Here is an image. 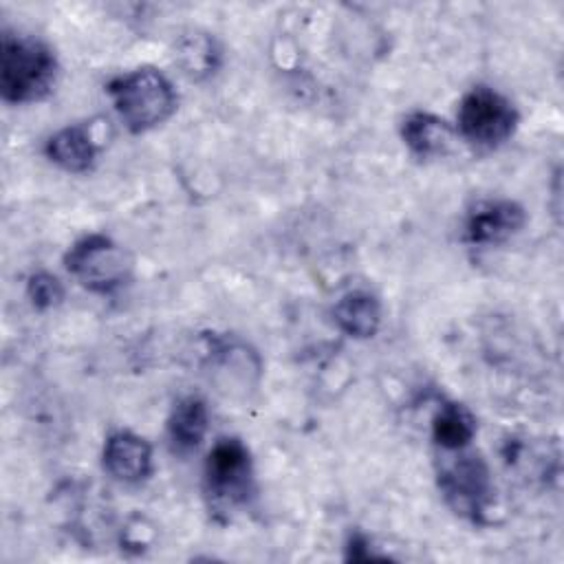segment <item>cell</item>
I'll list each match as a JSON object with an SVG mask.
<instances>
[{
    "label": "cell",
    "mask_w": 564,
    "mask_h": 564,
    "mask_svg": "<svg viewBox=\"0 0 564 564\" xmlns=\"http://www.w3.org/2000/svg\"><path fill=\"white\" fill-rule=\"evenodd\" d=\"M59 75L55 51L40 37L2 31L0 35V95L7 104L44 99Z\"/></svg>",
    "instance_id": "1"
},
{
    "label": "cell",
    "mask_w": 564,
    "mask_h": 564,
    "mask_svg": "<svg viewBox=\"0 0 564 564\" xmlns=\"http://www.w3.org/2000/svg\"><path fill=\"white\" fill-rule=\"evenodd\" d=\"M106 93L117 117L134 134L165 123L178 104V95L167 75L152 66H141L112 77L106 84Z\"/></svg>",
    "instance_id": "2"
},
{
    "label": "cell",
    "mask_w": 564,
    "mask_h": 564,
    "mask_svg": "<svg viewBox=\"0 0 564 564\" xmlns=\"http://www.w3.org/2000/svg\"><path fill=\"white\" fill-rule=\"evenodd\" d=\"M203 489L216 513L249 505L256 491L253 458L240 438L225 436L212 445L203 465Z\"/></svg>",
    "instance_id": "3"
},
{
    "label": "cell",
    "mask_w": 564,
    "mask_h": 564,
    "mask_svg": "<svg viewBox=\"0 0 564 564\" xmlns=\"http://www.w3.org/2000/svg\"><path fill=\"white\" fill-rule=\"evenodd\" d=\"M66 271L88 291L110 295L132 278V256L106 234H86L64 253Z\"/></svg>",
    "instance_id": "4"
},
{
    "label": "cell",
    "mask_w": 564,
    "mask_h": 564,
    "mask_svg": "<svg viewBox=\"0 0 564 564\" xmlns=\"http://www.w3.org/2000/svg\"><path fill=\"white\" fill-rule=\"evenodd\" d=\"M456 123V132L469 145L478 150H496L513 137L520 115L502 93L478 84L460 97Z\"/></svg>",
    "instance_id": "5"
},
{
    "label": "cell",
    "mask_w": 564,
    "mask_h": 564,
    "mask_svg": "<svg viewBox=\"0 0 564 564\" xmlns=\"http://www.w3.org/2000/svg\"><path fill=\"white\" fill-rule=\"evenodd\" d=\"M452 454L438 469V489L445 502L474 524H485L494 505V480L487 460L469 447Z\"/></svg>",
    "instance_id": "6"
},
{
    "label": "cell",
    "mask_w": 564,
    "mask_h": 564,
    "mask_svg": "<svg viewBox=\"0 0 564 564\" xmlns=\"http://www.w3.org/2000/svg\"><path fill=\"white\" fill-rule=\"evenodd\" d=\"M527 223V212L511 198H485L469 207L463 220V240L471 247H491L516 236Z\"/></svg>",
    "instance_id": "7"
},
{
    "label": "cell",
    "mask_w": 564,
    "mask_h": 564,
    "mask_svg": "<svg viewBox=\"0 0 564 564\" xmlns=\"http://www.w3.org/2000/svg\"><path fill=\"white\" fill-rule=\"evenodd\" d=\"M101 463L110 478L123 485H139L152 474V447L143 436L117 430L104 443Z\"/></svg>",
    "instance_id": "8"
},
{
    "label": "cell",
    "mask_w": 564,
    "mask_h": 564,
    "mask_svg": "<svg viewBox=\"0 0 564 564\" xmlns=\"http://www.w3.org/2000/svg\"><path fill=\"white\" fill-rule=\"evenodd\" d=\"M399 134L414 156L438 159L452 148L456 130L434 112L412 110L401 119Z\"/></svg>",
    "instance_id": "9"
},
{
    "label": "cell",
    "mask_w": 564,
    "mask_h": 564,
    "mask_svg": "<svg viewBox=\"0 0 564 564\" xmlns=\"http://www.w3.org/2000/svg\"><path fill=\"white\" fill-rule=\"evenodd\" d=\"M44 154L51 163L70 174H86L95 167L99 148L93 139L90 126L73 123L55 134H51L44 143Z\"/></svg>",
    "instance_id": "10"
},
{
    "label": "cell",
    "mask_w": 564,
    "mask_h": 564,
    "mask_svg": "<svg viewBox=\"0 0 564 564\" xmlns=\"http://www.w3.org/2000/svg\"><path fill=\"white\" fill-rule=\"evenodd\" d=\"M167 441L176 454H189L198 449L209 430V410L203 397L185 394L174 401L167 414Z\"/></svg>",
    "instance_id": "11"
},
{
    "label": "cell",
    "mask_w": 564,
    "mask_h": 564,
    "mask_svg": "<svg viewBox=\"0 0 564 564\" xmlns=\"http://www.w3.org/2000/svg\"><path fill=\"white\" fill-rule=\"evenodd\" d=\"M333 319L341 333L355 339L375 337L381 326V302L364 289L344 293L333 306Z\"/></svg>",
    "instance_id": "12"
},
{
    "label": "cell",
    "mask_w": 564,
    "mask_h": 564,
    "mask_svg": "<svg viewBox=\"0 0 564 564\" xmlns=\"http://www.w3.org/2000/svg\"><path fill=\"white\" fill-rule=\"evenodd\" d=\"M476 436V419L467 405L443 401L432 416V441L441 452H458L471 445Z\"/></svg>",
    "instance_id": "13"
},
{
    "label": "cell",
    "mask_w": 564,
    "mask_h": 564,
    "mask_svg": "<svg viewBox=\"0 0 564 564\" xmlns=\"http://www.w3.org/2000/svg\"><path fill=\"white\" fill-rule=\"evenodd\" d=\"M176 57L192 79H203L218 68L220 48L216 46V40L209 33L194 31L178 40Z\"/></svg>",
    "instance_id": "14"
},
{
    "label": "cell",
    "mask_w": 564,
    "mask_h": 564,
    "mask_svg": "<svg viewBox=\"0 0 564 564\" xmlns=\"http://www.w3.org/2000/svg\"><path fill=\"white\" fill-rule=\"evenodd\" d=\"M26 297L33 308L48 311V308H55L57 304H62L64 286L53 273L35 271L26 280Z\"/></svg>",
    "instance_id": "15"
},
{
    "label": "cell",
    "mask_w": 564,
    "mask_h": 564,
    "mask_svg": "<svg viewBox=\"0 0 564 564\" xmlns=\"http://www.w3.org/2000/svg\"><path fill=\"white\" fill-rule=\"evenodd\" d=\"M346 557L348 560H372V557H379V553L372 551V542L368 535L355 531L350 533L348 538V544H346Z\"/></svg>",
    "instance_id": "16"
}]
</instances>
